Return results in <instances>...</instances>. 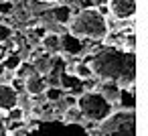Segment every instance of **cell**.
I'll list each match as a JSON object with an SVG mask.
<instances>
[{
    "label": "cell",
    "mask_w": 148,
    "mask_h": 136,
    "mask_svg": "<svg viewBox=\"0 0 148 136\" xmlns=\"http://www.w3.org/2000/svg\"><path fill=\"white\" fill-rule=\"evenodd\" d=\"M91 73L101 81H116L118 85H134L136 79V55L128 49L106 47L95 51L87 61Z\"/></svg>",
    "instance_id": "1"
},
{
    "label": "cell",
    "mask_w": 148,
    "mask_h": 136,
    "mask_svg": "<svg viewBox=\"0 0 148 136\" xmlns=\"http://www.w3.org/2000/svg\"><path fill=\"white\" fill-rule=\"evenodd\" d=\"M110 25L99 10L93 8H83L69 21V33H73L79 39H91V41H101L108 37Z\"/></svg>",
    "instance_id": "2"
},
{
    "label": "cell",
    "mask_w": 148,
    "mask_h": 136,
    "mask_svg": "<svg viewBox=\"0 0 148 136\" xmlns=\"http://www.w3.org/2000/svg\"><path fill=\"white\" fill-rule=\"evenodd\" d=\"M75 106H77L79 114L83 118H87L89 122H101L114 112L112 104L99 91H81L79 98L75 100Z\"/></svg>",
    "instance_id": "3"
},
{
    "label": "cell",
    "mask_w": 148,
    "mask_h": 136,
    "mask_svg": "<svg viewBox=\"0 0 148 136\" xmlns=\"http://www.w3.org/2000/svg\"><path fill=\"white\" fill-rule=\"evenodd\" d=\"M95 136H136V114L134 110L112 112L101 120Z\"/></svg>",
    "instance_id": "4"
},
{
    "label": "cell",
    "mask_w": 148,
    "mask_h": 136,
    "mask_svg": "<svg viewBox=\"0 0 148 136\" xmlns=\"http://www.w3.org/2000/svg\"><path fill=\"white\" fill-rule=\"evenodd\" d=\"M27 136H91L87 128L77 122L65 120H43L35 128L27 130Z\"/></svg>",
    "instance_id": "5"
},
{
    "label": "cell",
    "mask_w": 148,
    "mask_h": 136,
    "mask_svg": "<svg viewBox=\"0 0 148 136\" xmlns=\"http://www.w3.org/2000/svg\"><path fill=\"white\" fill-rule=\"evenodd\" d=\"M108 10L118 21L134 19V14H136V0H108Z\"/></svg>",
    "instance_id": "6"
},
{
    "label": "cell",
    "mask_w": 148,
    "mask_h": 136,
    "mask_svg": "<svg viewBox=\"0 0 148 136\" xmlns=\"http://www.w3.org/2000/svg\"><path fill=\"white\" fill-rule=\"evenodd\" d=\"M59 47L61 51L69 53V55H81L85 45L79 37H75L73 33H65V35H59Z\"/></svg>",
    "instance_id": "7"
},
{
    "label": "cell",
    "mask_w": 148,
    "mask_h": 136,
    "mask_svg": "<svg viewBox=\"0 0 148 136\" xmlns=\"http://www.w3.org/2000/svg\"><path fill=\"white\" fill-rule=\"evenodd\" d=\"M18 106V91L10 83H0V112H8Z\"/></svg>",
    "instance_id": "8"
},
{
    "label": "cell",
    "mask_w": 148,
    "mask_h": 136,
    "mask_svg": "<svg viewBox=\"0 0 148 136\" xmlns=\"http://www.w3.org/2000/svg\"><path fill=\"white\" fill-rule=\"evenodd\" d=\"M45 87H47V79L43 77V73H39V71H31L27 77H25V89L31 93V95H41L43 91H45Z\"/></svg>",
    "instance_id": "9"
},
{
    "label": "cell",
    "mask_w": 148,
    "mask_h": 136,
    "mask_svg": "<svg viewBox=\"0 0 148 136\" xmlns=\"http://www.w3.org/2000/svg\"><path fill=\"white\" fill-rule=\"evenodd\" d=\"M99 93H101L110 104H114V102L120 100V85H118L116 81H101V85H99Z\"/></svg>",
    "instance_id": "10"
},
{
    "label": "cell",
    "mask_w": 148,
    "mask_h": 136,
    "mask_svg": "<svg viewBox=\"0 0 148 136\" xmlns=\"http://www.w3.org/2000/svg\"><path fill=\"white\" fill-rule=\"evenodd\" d=\"M51 16L55 23L59 25H67L71 21V6L69 4H59V6H53L51 8Z\"/></svg>",
    "instance_id": "11"
},
{
    "label": "cell",
    "mask_w": 148,
    "mask_h": 136,
    "mask_svg": "<svg viewBox=\"0 0 148 136\" xmlns=\"http://www.w3.org/2000/svg\"><path fill=\"white\" fill-rule=\"evenodd\" d=\"M41 43H43V49L47 53H51V55L61 51V47H59V35L57 33H45L41 37Z\"/></svg>",
    "instance_id": "12"
},
{
    "label": "cell",
    "mask_w": 148,
    "mask_h": 136,
    "mask_svg": "<svg viewBox=\"0 0 148 136\" xmlns=\"http://www.w3.org/2000/svg\"><path fill=\"white\" fill-rule=\"evenodd\" d=\"M53 63H55V61H53V55H51V53H47V55H43V57L35 59L33 69H35V71H39V73H51Z\"/></svg>",
    "instance_id": "13"
},
{
    "label": "cell",
    "mask_w": 148,
    "mask_h": 136,
    "mask_svg": "<svg viewBox=\"0 0 148 136\" xmlns=\"http://www.w3.org/2000/svg\"><path fill=\"white\" fill-rule=\"evenodd\" d=\"M61 81H63L65 87L69 85V91H71V93H81V91H83V79H79L77 75H75V77H71V75H61Z\"/></svg>",
    "instance_id": "14"
},
{
    "label": "cell",
    "mask_w": 148,
    "mask_h": 136,
    "mask_svg": "<svg viewBox=\"0 0 148 136\" xmlns=\"http://www.w3.org/2000/svg\"><path fill=\"white\" fill-rule=\"evenodd\" d=\"M45 98L49 100V102H59V100H63V95H65V89L61 87V85H51V87H45Z\"/></svg>",
    "instance_id": "15"
},
{
    "label": "cell",
    "mask_w": 148,
    "mask_h": 136,
    "mask_svg": "<svg viewBox=\"0 0 148 136\" xmlns=\"http://www.w3.org/2000/svg\"><path fill=\"white\" fill-rule=\"evenodd\" d=\"M75 75H77L79 79H89V77H93V73H91V69H89L87 63H77V65H75Z\"/></svg>",
    "instance_id": "16"
},
{
    "label": "cell",
    "mask_w": 148,
    "mask_h": 136,
    "mask_svg": "<svg viewBox=\"0 0 148 136\" xmlns=\"http://www.w3.org/2000/svg\"><path fill=\"white\" fill-rule=\"evenodd\" d=\"M14 2L12 0H0V16H10L14 12Z\"/></svg>",
    "instance_id": "17"
},
{
    "label": "cell",
    "mask_w": 148,
    "mask_h": 136,
    "mask_svg": "<svg viewBox=\"0 0 148 136\" xmlns=\"http://www.w3.org/2000/svg\"><path fill=\"white\" fill-rule=\"evenodd\" d=\"M2 63H4L6 69H18V65L23 63V59H21V55H8Z\"/></svg>",
    "instance_id": "18"
},
{
    "label": "cell",
    "mask_w": 148,
    "mask_h": 136,
    "mask_svg": "<svg viewBox=\"0 0 148 136\" xmlns=\"http://www.w3.org/2000/svg\"><path fill=\"white\" fill-rule=\"evenodd\" d=\"M12 37V27L10 25H4L2 21H0V43H4Z\"/></svg>",
    "instance_id": "19"
},
{
    "label": "cell",
    "mask_w": 148,
    "mask_h": 136,
    "mask_svg": "<svg viewBox=\"0 0 148 136\" xmlns=\"http://www.w3.org/2000/svg\"><path fill=\"white\" fill-rule=\"evenodd\" d=\"M81 114H79V110H77V106H71V110H69V114H65V122H75L77 118H79Z\"/></svg>",
    "instance_id": "20"
},
{
    "label": "cell",
    "mask_w": 148,
    "mask_h": 136,
    "mask_svg": "<svg viewBox=\"0 0 148 136\" xmlns=\"http://www.w3.org/2000/svg\"><path fill=\"white\" fill-rule=\"evenodd\" d=\"M8 116H10L12 120H21V118H23V108H21V106L10 108V110H8Z\"/></svg>",
    "instance_id": "21"
},
{
    "label": "cell",
    "mask_w": 148,
    "mask_h": 136,
    "mask_svg": "<svg viewBox=\"0 0 148 136\" xmlns=\"http://www.w3.org/2000/svg\"><path fill=\"white\" fill-rule=\"evenodd\" d=\"M8 134V130H6V122H4V118L0 116V136H6Z\"/></svg>",
    "instance_id": "22"
},
{
    "label": "cell",
    "mask_w": 148,
    "mask_h": 136,
    "mask_svg": "<svg viewBox=\"0 0 148 136\" xmlns=\"http://www.w3.org/2000/svg\"><path fill=\"white\" fill-rule=\"evenodd\" d=\"M4 71H6V67H4V63H2V61H0V77L4 75Z\"/></svg>",
    "instance_id": "23"
},
{
    "label": "cell",
    "mask_w": 148,
    "mask_h": 136,
    "mask_svg": "<svg viewBox=\"0 0 148 136\" xmlns=\"http://www.w3.org/2000/svg\"><path fill=\"white\" fill-rule=\"evenodd\" d=\"M0 21H2V16H0Z\"/></svg>",
    "instance_id": "24"
}]
</instances>
